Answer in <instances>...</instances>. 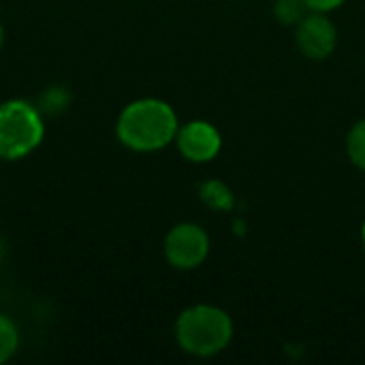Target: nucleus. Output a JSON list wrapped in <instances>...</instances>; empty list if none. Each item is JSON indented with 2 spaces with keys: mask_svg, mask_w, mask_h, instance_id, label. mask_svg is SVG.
I'll return each mask as SVG.
<instances>
[{
  "mask_svg": "<svg viewBox=\"0 0 365 365\" xmlns=\"http://www.w3.org/2000/svg\"><path fill=\"white\" fill-rule=\"evenodd\" d=\"M178 115L160 98H139L128 103L118 115L115 133L122 145L135 152H156L175 141Z\"/></svg>",
  "mask_w": 365,
  "mask_h": 365,
  "instance_id": "f257e3e1",
  "label": "nucleus"
},
{
  "mask_svg": "<svg viewBox=\"0 0 365 365\" xmlns=\"http://www.w3.org/2000/svg\"><path fill=\"white\" fill-rule=\"evenodd\" d=\"M233 323L229 314L216 306H192L184 310L175 323V340L180 349L195 357H212L229 346Z\"/></svg>",
  "mask_w": 365,
  "mask_h": 365,
  "instance_id": "f03ea898",
  "label": "nucleus"
},
{
  "mask_svg": "<svg viewBox=\"0 0 365 365\" xmlns=\"http://www.w3.org/2000/svg\"><path fill=\"white\" fill-rule=\"evenodd\" d=\"M45 137L41 111L21 98L0 103V158L19 160L32 154Z\"/></svg>",
  "mask_w": 365,
  "mask_h": 365,
  "instance_id": "7ed1b4c3",
  "label": "nucleus"
},
{
  "mask_svg": "<svg viewBox=\"0 0 365 365\" xmlns=\"http://www.w3.org/2000/svg\"><path fill=\"white\" fill-rule=\"evenodd\" d=\"M210 252L207 233L192 222L175 225L165 237V257L175 269H195L199 267Z\"/></svg>",
  "mask_w": 365,
  "mask_h": 365,
  "instance_id": "20e7f679",
  "label": "nucleus"
},
{
  "mask_svg": "<svg viewBox=\"0 0 365 365\" xmlns=\"http://www.w3.org/2000/svg\"><path fill=\"white\" fill-rule=\"evenodd\" d=\"M295 41L299 51L310 60H325L338 43L336 26L325 17V13H308L295 30Z\"/></svg>",
  "mask_w": 365,
  "mask_h": 365,
  "instance_id": "39448f33",
  "label": "nucleus"
},
{
  "mask_svg": "<svg viewBox=\"0 0 365 365\" xmlns=\"http://www.w3.org/2000/svg\"><path fill=\"white\" fill-rule=\"evenodd\" d=\"M175 141H178V150L182 152V156L190 163H207L216 158L222 145V139L216 126L203 120H195V122L180 126Z\"/></svg>",
  "mask_w": 365,
  "mask_h": 365,
  "instance_id": "423d86ee",
  "label": "nucleus"
},
{
  "mask_svg": "<svg viewBox=\"0 0 365 365\" xmlns=\"http://www.w3.org/2000/svg\"><path fill=\"white\" fill-rule=\"evenodd\" d=\"M19 349V329L13 319L0 312V365L6 364Z\"/></svg>",
  "mask_w": 365,
  "mask_h": 365,
  "instance_id": "0eeeda50",
  "label": "nucleus"
},
{
  "mask_svg": "<svg viewBox=\"0 0 365 365\" xmlns=\"http://www.w3.org/2000/svg\"><path fill=\"white\" fill-rule=\"evenodd\" d=\"M308 11H310V6L306 4V0H278L274 6L278 21H282L287 26L299 24L308 15Z\"/></svg>",
  "mask_w": 365,
  "mask_h": 365,
  "instance_id": "6e6552de",
  "label": "nucleus"
},
{
  "mask_svg": "<svg viewBox=\"0 0 365 365\" xmlns=\"http://www.w3.org/2000/svg\"><path fill=\"white\" fill-rule=\"evenodd\" d=\"M346 150H349L353 165L365 171V120L357 122L351 128V133L346 137Z\"/></svg>",
  "mask_w": 365,
  "mask_h": 365,
  "instance_id": "1a4fd4ad",
  "label": "nucleus"
},
{
  "mask_svg": "<svg viewBox=\"0 0 365 365\" xmlns=\"http://www.w3.org/2000/svg\"><path fill=\"white\" fill-rule=\"evenodd\" d=\"M201 197H203V201L210 205V207H227V205H231V192L222 186V184H218V182H207L203 188H201Z\"/></svg>",
  "mask_w": 365,
  "mask_h": 365,
  "instance_id": "9d476101",
  "label": "nucleus"
},
{
  "mask_svg": "<svg viewBox=\"0 0 365 365\" xmlns=\"http://www.w3.org/2000/svg\"><path fill=\"white\" fill-rule=\"evenodd\" d=\"M344 0H306V4L310 6V11H319V13H329L334 9H338Z\"/></svg>",
  "mask_w": 365,
  "mask_h": 365,
  "instance_id": "9b49d317",
  "label": "nucleus"
},
{
  "mask_svg": "<svg viewBox=\"0 0 365 365\" xmlns=\"http://www.w3.org/2000/svg\"><path fill=\"white\" fill-rule=\"evenodd\" d=\"M2 259H4V244H2V240H0V263H2Z\"/></svg>",
  "mask_w": 365,
  "mask_h": 365,
  "instance_id": "f8f14e48",
  "label": "nucleus"
},
{
  "mask_svg": "<svg viewBox=\"0 0 365 365\" xmlns=\"http://www.w3.org/2000/svg\"><path fill=\"white\" fill-rule=\"evenodd\" d=\"M2 43H4V30H2V24H0V47H2Z\"/></svg>",
  "mask_w": 365,
  "mask_h": 365,
  "instance_id": "ddd939ff",
  "label": "nucleus"
},
{
  "mask_svg": "<svg viewBox=\"0 0 365 365\" xmlns=\"http://www.w3.org/2000/svg\"><path fill=\"white\" fill-rule=\"evenodd\" d=\"M364 244H365V225H364Z\"/></svg>",
  "mask_w": 365,
  "mask_h": 365,
  "instance_id": "4468645a",
  "label": "nucleus"
}]
</instances>
